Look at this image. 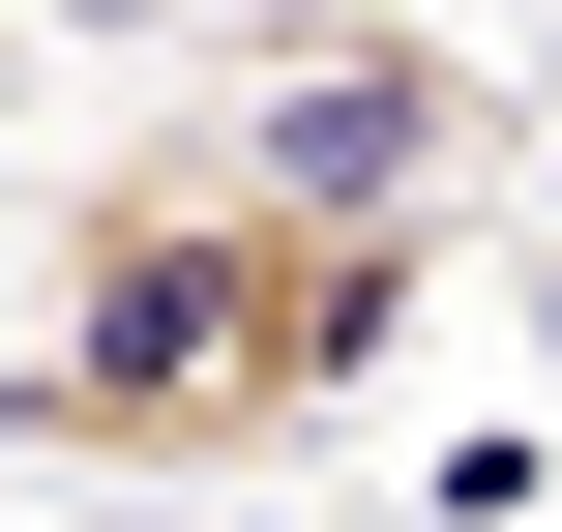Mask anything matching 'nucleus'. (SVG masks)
Instances as JSON below:
<instances>
[{
  "mask_svg": "<svg viewBox=\"0 0 562 532\" xmlns=\"http://www.w3.org/2000/svg\"><path fill=\"white\" fill-rule=\"evenodd\" d=\"M445 237H474V207H326V178H267L237 89L178 59V89L59 178V326L0 355V444H30V474H148V503H237V474H296L326 415L415 385Z\"/></svg>",
  "mask_w": 562,
  "mask_h": 532,
  "instance_id": "nucleus-1",
  "label": "nucleus"
},
{
  "mask_svg": "<svg viewBox=\"0 0 562 532\" xmlns=\"http://www.w3.org/2000/svg\"><path fill=\"white\" fill-rule=\"evenodd\" d=\"M207 89H237V148H267V178H326V207H474V178H504V89H474L415 0L207 30Z\"/></svg>",
  "mask_w": 562,
  "mask_h": 532,
  "instance_id": "nucleus-2",
  "label": "nucleus"
}]
</instances>
